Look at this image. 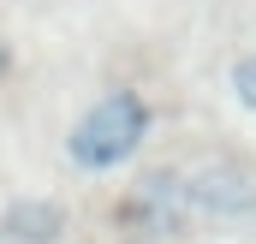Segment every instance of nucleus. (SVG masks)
Masks as SVG:
<instances>
[{
	"instance_id": "nucleus-2",
	"label": "nucleus",
	"mask_w": 256,
	"mask_h": 244,
	"mask_svg": "<svg viewBox=\"0 0 256 244\" xmlns=\"http://www.w3.org/2000/svg\"><path fill=\"white\" fill-rule=\"evenodd\" d=\"M126 220L137 232H179L185 220H196L191 214V179H179V173H143L126 196Z\"/></svg>"
},
{
	"instance_id": "nucleus-5",
	"label": "nucleus",
	"mask_w": 256,
	"mask_h": 244,
	"mask_svg": "<svg viewBox=\"0 0 256 244\" xmlns=\"http://www.w3.org/2000/svg\"><path fill=\"white\" fill-rule=\"evenodd\" d=\"M6 66H12V48H6V42H0V78H6Z\"/></svg>"
},
{
	"instance_id": "nucleus-1",
	"label": "nucleus",
	"mask_w": 256,
	"mask_h": 244,
	"mask_svg": "<svg viewBox=\"0 0 256 244\" xmlns=\"http://www.w3.org/2000/svg\"><path fill=\"white\" fill-rule=\"evenodd\" d=\"M143 137H149V108H143V96H137V90H114V96H102L84 120L72 125L66 155H72L78 173H108V167H120V161L137 155Z\"/></svg>"
},
{
	"instance_id": "nucleus-3",
	"label": "nucleus",
	"mask_w": 256,
	"mask_h": 244,
	"mask_svg": "<svg viewBox=\"0 0 256 244\" xmlns=\"http://www.w3.org/2000/svg\"><path fill=\"white\" fill-rule=\"evenodd\" d=\"M250 208V184L238 179L232 167H208L202 179H191V214H214V220H232Z\"/></svg>"
},
{
	"instance_id": "nucleus-4",
	"label": "nucleus",
	"mask_w": 256,
	"mask_h": 244,
	"mask_svg": "<svg viewBox=\"0 0 256 244\" xmlns=\"http://www.w3.org/2000/svg\"><path fill=\"white\" fill-rule=\"evenodd\" d=\"M232 96H238V102L256 114V54H244V60L232 66Z\"/></svg>"
}]
</instances>
